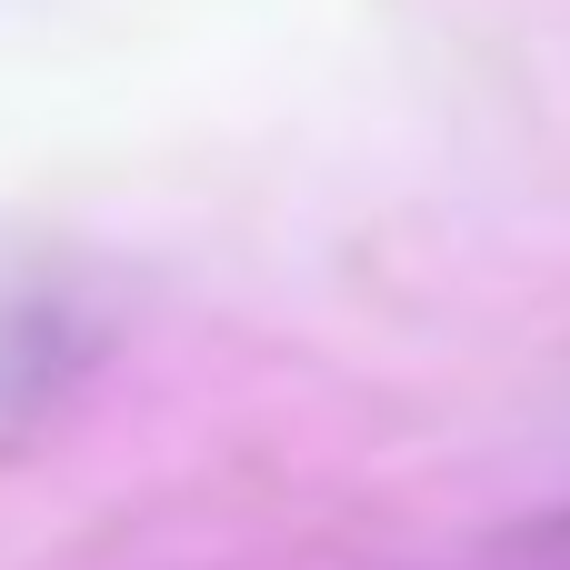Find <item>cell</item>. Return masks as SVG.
<instances>
[{
  "label": "cell",
  "instance_id": "obj_2",
  "mask_svg": "<svg viewBox=\"0 0 570 570\" xmlns=\"http://www.w3.org/2000/svg\"><path fill=\"white\" fill-rule=\"evenodd\" d=\"M551 541H561V551H570V511H561V521H551Z\"/></svg>",
  "mask_w": 570,
  "mask_h": 570
},
{
  "label": "cell",
  "instance_id": "obj_1",
  "mask_svg": "<svg viewBox=\"0 0 570 570\" xmlns=\"http://www.w3.org/2000/svg\"><path fill=\"white\" fill-rule=\"evenodd\" d=\"M120 331L70 271H0V461L40 451L110 371Z\"/></svg>",
  "mask_w": 570,
  "mask_h": 570
}]
</instances>
